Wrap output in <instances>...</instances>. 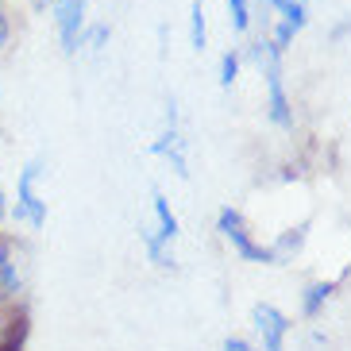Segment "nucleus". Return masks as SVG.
<instances>
[{"instance_id":"4468645a","label":"nucleus","mask_w":351,"mask_h":351,"mask_svg":"<svg viewBox=\"0 0 351 351\" xmlns=\"http://www.w3.org/2000/svg\"><path fill=\"white\" fill-rule=\"evenodd\" d=\"M220 351H258V348L247 340V336H228V340L220 343Z\"/></svg>"},{"instance_id":"f8f14e48","label":"nucleus","mask_w":351,"mask_h":351,"mask_svg":"<svg viewBox=\"0 0 351 351\" xmlns=\"http://www.w3.org/2000/svg\"><path fill=\"white\" fill-rule=\"evenodd\" d=\"M239 70H243V54L239 51H224L217 62V85L220 89H232L239 82Z\"/></svg>"},{"instance_id":"9b49d317","label":"nucleus","mask_w":351,"mask_h":351,"mask_svg":"<svg viewBox=\"0 0 351 351\" xmlns=\"http://www.w3.org/2000/svg\"><path fill=\"white\" fill-rule=\"evenodd\" d=\"M189 47L193 51L208 47V20H205V4L201 0H189Z\"/></svg>"},{"instance_id":"423d86ee","label":"nucleus","mask_w":351,"mask_h":351,"mask_svg":"<svg viewBox=\"0 0 351 351\" xmlns=\"http://www.w3.org/2000/svg\"><path fill=\"white\" fill-rule=\"evenodd\" d=\"M274 8V27H270V47L286 54L305 27H309V0H267Z\"/></svg>"},{"instance_id":"ddd939ff","label":"nucleus","mask_w":351,"mask_h":351,"mask_svg":"<svg viewBox=\"0 0 351 351\" xmlns=\"http://www.w3.org/2000/svg\"><path fill=\"white\" fill-rule=\"evenodd\" d=\"M228 8V23L236 35H247L251 32V0H224Z\"/></svg>"},{"instance_id":"a211bd4d","label":"nucleus","mask_w":351,"mask_h":351,"mask_svg":"<svg viewBox=\"0 0 351 351\" xmlns=\"http://www.w3.org/2000/svg\"><path fill=\"white\" fill-rule=\"evenodd\" d=\"M0 324H4V317H0Z\"/></svg>"},{"instance_id":"1a4fd4ad","label":"nucleus","mask_w":351,"mask_h":351,"mask_svg":"<svg viewBox=\"0 0 351 351\" xmlns=\"http://www.w3.org/2000/svg\"><path fill=\"white\" fill-rule=\"evenodd\" d=\"M340 289V278H317L305 286V293H301V317L305 320H317L320 313H324V305L332 301V293Z\"/></svg>"},{"instance_id":"dca6fc26","label":"nucleus","mask_w":351,"mask_h":351,"mask_svg":"<svg viewBox=\"0 0 351 351\" xmlns=\"http://www.w3.org/2000/svg\"><path fill=\"white\" fill-rule=\"evenodd\" d=\"M4 224H8V193L0 186V232H4Z\"/></svg>"},{"instance_id":"2eb2a0df","label":"nucleus","mask_w":351,"mask_h":351,"mask_svg":"<svg viewBox=\"0 0 351 351\" xmlns=\"http://www.w3.org/2000/svg\"><path fill=\"white\" fill-rule=\"evenodd\" d=\"M8 35H12V27H8V16H4V8H0V51L8 47Z\"/></svg>"},{"instance_id":"0eeeda50","label":"nucleus","mask_w":351,"mask_h":351,"mask_svg":"<svg viewBox=\"0 0 351 351\" xmlns=\"http://www.w3.org/2000/svg\"><path fill=\"white\" fill-rule=\"evenodd\" d=\"M51 12H54L62 51L73 54L82 47V32H85V0H51Z\"/></svg>"},{"instance_id":"f3484780","label":"nucleus","mask_w":351,"mask_h":351,"mask_svg":"<svg viewBox=\"0 0 351 351\" xmlns=\"http://www.w3.org/2000/svg\"><path fill=\"white\" fill-rule=\"evenodd\" d=\"M35 8H51V0H32Z\"/></svg>"},{"instance_id":"7ed1b4c3","label":"nucleus","mask_w":351,"mask_h":351,"mask_svg":"<svg viewBox=\"0 0 351 351\" xmlns=\"http://www.w3.org/2000/svg\"><path fill=\"white\" fill-rule=\"evenodd\" d=\"M39 174H43L39 162L23 166L20 178H16V205L8 208V217L16 220V224L32 228V232L47 228V197L39 193Z\"/></svg>"},{"instance_id":"f03ea898","label":"nucleus","mask_w":351,"mask_h":351,"mask_svg":"<svg viewBox=\"0 0 351 351\" xmlns=\"http://www.w3.org/2000/svg\"><path fill=\"white\" fill-rule=\"evenodd\" d=\"M217 232H220V239H224L228 247H232V255H236V258H243V263H258V267H278L270 243L255 239V232L247 228V220H243L239 208H232V205L220 208V213H217Z\"/></svg>"},{"instance_id":"f257e3e1","label":"nucleus","mask_w":351,"mask_h":351,"mask_svg":"<svg viewBox=\"0 0 351 351\" xmlns=\"http://www.w3.org/2000/svg\"><path fill=\"white\" fill-rule=\"evenodd\" d=\"M251 58H255L258 73H263V108H267V120L282 132L293 128V101H289L286 89V73H282V54L270 47V39H258L251 47Z\"/></svg>"},{"instance_id":"20e7f679","label":"nucleus","mask_w":351,"mask_h":351,"mask_svg":"<svg viewBox=\"0 0 351 351\" xmlns=\"http://www.w3.org/2000/svg\"><path fill=\"white\" fill-rule=\"evenodd\" d=\"M147 155L162 158L178 178H189V139H186V132H182V124H178L174 104H166V124H162V132L147 143Z\"/></svg>"},{"instance_id":"9d476101","label":"nucleus","mask_w":351,"mask_h":351,"mask_svg":"<svg viewBox=\"0 0 351 351\" xmlns=\"http://www.w3.org/2000/svg\"><path fill=\"white\" fill-rule=\"evenodd\" d=\"M20 267H16V255H12V243L8 239H0V305L4 301H16L20 298Z\"/></svg>"},{"instance_id":"6e6552de","label":"nucleus","mask_w":351,"mask_h":351,"mask_svg":"<svg viewBox=\"0 0 351 351\" xmlns=\"http://www.w3.org/2000/svg\"><path fill=\"white\" fill-rule=\"evenodd\" d=\"M151 217H155V224H147V232L158 239V243H166V247H174L178 239H182V220H178V213L170 208V201H166V193H151Z\"/></svg>"},{"instance_id":"39448f33","label":"nucleus","mask_w":351,"mask_h":351,"mask_svg":"<svg viewBox=\"0 0 351 351\" xmlns=\"http://www.w3.org/2000/svg\"><path fill=\"white\" fill-rule=\"evenodd\" d=\"M251 328H255V348L258 351H286L293 320L289 313H282L274 301H258L251 309Z\"/></svg>"}]
</instances>
